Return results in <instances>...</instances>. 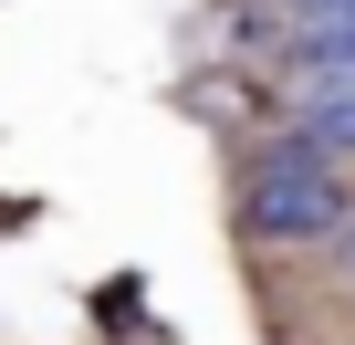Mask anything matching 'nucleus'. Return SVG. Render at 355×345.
Listing matches in <instances>:
<instances>
[{
	"instance_id": "1",
	"label": "nucleus",
	"mask_w": 355,
	"mask_h": 345,
	"mask_svg": "<svg viewBox=\"0 0 355 345\" xmlns=\"http://www.w3.org/2000/svg\"><path fill=\"white\" fill-rule=\"evenodd\" d=\"M345 220H355L345 157L303 146L293 126L251 146V167H241V230H251V241H282V251H303V241H334Z\"/></svg>"
},
{
	"instance_id": "2",
	"label": "nucleus",
	"mask_w": 355,
	"mask_h": 345,
	"mask_svg": "<svg viewBox=\"0 0 355 345\" xmlns=\"http://www.w3.org/2000/svg\"><path fill=\"white\" fill-rule=\"evenodd\" d=\"M293 136L324 157H355V74H303L293 94Z\"/></svg>"
},
{
	"instance_id": "3",
	"label": "nucleus",
	"mask_w": 355,
	"mask_h": 345,
	"mask_svg": "<svg viewBox=\"0 0 355 345\" xmlns=\"http://www.w3.org/2000/svg\"><path fill=\"white\" fill-rule=\"evenodd\" d=\"M293 63H303V74H355V11H334V22H293Z\"/></svg>"
}]
</instances>
